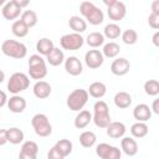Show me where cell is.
Instances as JSON below:
<instances>
[{
  "label": "cell",
  "mask_w": 159,
  "mask_h": 159,
  "mask_svg": "<svg viewBox=\"0 0 159 159\" xmlns=\"http://www.w3.org/2000/svg\"><path fill=\"white\" fill-rule=\"evenodd\" d=\"M80 12L91 25L94 26L101 25L104 20L103 11L91 1H82L80 5Z\"/></svg>",
  "instance_id": "obj_1"
},
{
  "label": "cell",
  "mask_w": 159,
  "mask_h": 159,
  "mask_svg": "<svg viewBox=\"0 0 159 159\" xmlns=\"http://www.w3.org/2000/svg\"><path fill=\"white\" fill-rule=\"evenodd\" d=\"M92 120L93 123L98 127V128H107L108 124L112 122L111 119V114H109V108L108 104L99 99L94 103L93 106V116H92Z\"/></svg>",
  "instance_id": "obj_2"
},
{
  "label": "cell",
  "mask_w": 159,
  "mask_h": 159,
  "mask_svg": "<svg viewBox=\"0 0 159 159\" xmlns=\"http://www.w3.org/2000/svg\"><path fill=\"white\" fill-rule=\"evenodd\" d=\"M29 76L32 80L42 81L47 75L46 61L40 55H31L29 58Z\"/></svg>",
  "instance_id": "obj_3"
},
{
  "label": "cell",
  "mask_w": 159,
  "mask_h": 159,
  "mask_svg": "<svg viewBox=\"0 0 159 159\" xmlns=\"http://www.w3.org/2000/svg\"><path fill=\"white\" fill-rule=\"evenodd\" d=\"M1 51L5 56L16 58V60L25 58L27 55L26 46L22 42L16 41V40H5L1 45Z\"/></svg>",
  "instance_id": "obj_4"
},
{
  "label": "cell",
  "mask_w": 159,
  "mask_h": 159,
  "mask_svg": "<svg viewBox=\"0 0 159 159\" xmlns=\"http://www.w3.org/2000/svg\"><path fill=\"white\" fill-rule=\"evenodd\" d=\"M88 92L87 89H83V88H76L73 89L68 97H67V101H66V104L67 107L73 111V112H80L83 109V107L86 106V103L88 102Z\"/></svg>",
  "instance_id": "obj_5"
},
{
  "label": "cell",
  "mask_w": 159,
  "mask_h": 159,
  "mask_svg": "<svg viewBox=\"0 0 159 159\" xmlns=\"http://www.w3.org/2000/svg\"><path fill=\"white\" fill-rule=\"evenodd\" d=\"M29 86H30V78L24 72H15L7 80V89L12 94H17L27 89Z\"/></svg>",
  "instance_id": "obj_6"
},
{
  "label": "cell",
  "mask_w": 159,
  "mask_h": 159,
  "mask_svg": "<svg viewBox=\"0 0 159 159\" xmlns=\"http://www.w3.org/2000/svg\"><path fill=\"white\" fill-rule=\"evenodd\" d=\"M31 125L39 137L45 138V137L51 135V133H52V125H51L47 116L43 113L35 114L31 119Z\"/></svg>",
  "instance_id": "obj_7"
},
{
  "label": "cell",
  "mask_w": 159,
  "mask_h": 159,
  "mask_svg": "<svg viewBox=\"0 0 159 159\" xmlns=\"http://www.w3.org/2000/svg\"><path fill=\"white\" fill-rule=\"evenodd\" d=\"M103 2L107 6V14H108L109 19L112 21H114V24L125 17L127 7H125L124 2L118 1V0H104Z\"/></svg>",
  "instance_id": "obj_8"
},
{
  "label": "cell",
  "mask_w": 159,
  "mask_h": 159,
  "mask_svg": "<svg viewBox=\"0 0 159 159\" xmlns=\"http://www.w3.org/2000/svg\"><path fill=\"white\" fill-rule=\"evenodd\" d=\"M84 43V39L81 36V34H66L60 39V45L63 50L67 51H76L80 50Z\"/></svg>",
  "instance_id": "obj_9"
},
{
  "label": "cell",
  "mask_w": 159,
  "mask_h": 159,
  "mask_svg": "<svg viewBox=\"0 0 159 159\" xmlns=\"http://www.w3.org/2000/svg\"><path fill=\"white\" fill-rule=\"evenodd\" d=\"M96 154L101 159H120L122 158L120 149L108 143H99L96 147Z\"/></svg>",
  "instance_id": "obj_10"
},
{
  "label": "cell",
  "mask_w": 159,
  "mask_h": 159,
  "mask_svg": "<svg viewBox=\"0 0 159 159\" xmlns=\"http://www.w3.org/2000/svg\"><path fill=\"white\" fill-rule=\"evenodd\" d=\"M21 10L22 9L19 6L17 0H10V1H6L5 5L2 6L1 15L6 20H15V19H17L20 16Z\"/></svg>",
  "instance_id": "obj_11"
},
{
  "label": "cell",
  "mask_w": 159,
  "mask_h": 159,
  "mask_svg": "<svg viewBox=\"0 0 159 159\" xmlns=\"http://www.w3.org/2000/svg\"><path fill=\"white\" fill-rule=\"evenodd\" d=\"M84 62L87 67H89L91 70H96L103 65L104 57L99 50H89L84 55Z\"/></svg>",
  "instance_id": "obj_12"
},
{
  "label": "cell",
  "mask_w": 159,
  "mask_h": 159,
  "mask_svg": "<svg viewBox=\"0 0 159 159\" xmlns=\"http://www.w3.org/2000/svg\"><path fill=\"white\" fill-rule=\"evenodd\" d=\"M129 70H130V63L124 57L116 58L111 63V72L114 76H124V75H127L129 72Z\"/></svg>",
  "instance_id": "obj_13"
},
{
  "label": "cell",
  "mask_w": 159,
  "mask_h": 159,
  "mask_svg": "<svg viewBox=\"0 0 159 159\" xmlns=\"http://www.w3.org/2000/svg\"><path fill=\"white\" fill-rule=\"evenodd\" d=\"M65 70L68 75L71 76H78L82 73L83 71V66H82V62L80 61L78 57L76 56H70L68 58L65 60Z\"/></svg>",
  "instance_id": "obj_14"
},
{
  "label": "cell",
  "mask_w": 159,
  "mask_h": 159,
  "mask_svg": "<svg viewBox=\"0 0 159 159\" xmlns=\"http://www.w3.org/2000/svg\"><path fill=\"white\" fill-rule=\"evenodd\" d=\"M32 92L35 94L36 98L39 99H45L47 97H50L51 92H52V88H51V84L46 81H37L34 87H32Z\"/></svg>",
  "instance_id": "obj_15"
},
{
  "label": "cell",
  "mask_w": 159,
  "mask_h": 159,
  "mask_svg": "<svg viewBox=\"0 0 159 159\" xmlns=\"http://www.w3.org/2000/svg\"><path fill=\"white\" fill-rule=\"evenodd\" d=\"M7 108L12 113H22L26 108V99L19 94H14L7 99Z\"/></svg>",
  "instance_id": "obj_16"
},
{
  "label": "cell",
  "mask_w": 159,
  "mask_h": 159,
  "mask_svg": "<svg viewBox=\"0 0 159 159\" xmlns=\"http://www.w3.org/2000/svg\"><path fill=\"white\" fill-rule=\"evenodd\" d=\"M106 129H107V135L112 139L123 138L125 134V130H127L124 123H122V122H111Z\"/></svg>",
  "instance_id": "obj_17"
},
{
  "label": "cell",
  "mask_w": 159,
  "mask_h": 159,
  "mask_svg": "<svg viewBox=\"0 0 159 159\" xmlns=\"http://www.w3.org/2000/svg\"><path fill=\"white\" fill-rule=\"evenodd\" d=\"M120 152L128 157H134L138 153V144L132 137H123L120 140Z\"/></svg>",
  "instance_id": "obj_18"
},
{
  "label": "cell",
  "mask_w": 159,
  "mask_h": 159,
  "mask_svg": "<svg viewBox=\"0 0 159 159\" xmlns=\"http://www.w3.org/2000/svg\"><path fill=\"white\" fill-rule=\"evenodd\" d=\"M133 117H134V119H137V122H144L145 123L147 120H149L152 118V111H150L148 104L140 103V104L134 107Z\"/></svg>",
  "instance_id": "obj_19"
},
{
  "label": "cell",
  "mask_w": 159,
  "mask_h": 159,
  "mask_svg": "<svg viewBox=\"0 0 159 159\" xmlns=\"http://www.w3.org/2000/svg\"><path fill=\"white\" fill-rule=\"evenodd\" d=\"M53 48H55V45H53L52 40H50L47 37L40 39L36 43V51L39 52L40 56H48Z\"/></svg>",
  "instance_id": "obj_20"
},
{
  "label": "cell",
  "mask_w": 159,
  "mask_h": 159,
  "mask_svg": "<svg viewBox=\"0 0 159 159\" xmlns=\"http://www.w3.org/2000/svg\"><path fill=\"white\" fill-rule=\"evenodd\" d=\"M113 101H114L116 107H118L120 109H125V108H128L132 104V96L128 92L120 91V92H117L116 93Z\"/></svg>",
  "instance_id": "obj_21"
},
{
  "label": "cell",
  "mask_w": 159,
  "mask_h": 159,
  "mask_svg": "<svg viewBox=\"0 0 159 159\" xmlns=\"http://www.w3.org/2000/svg\"><path fill=\"white\" fill-rule=\"evenodd\" d=\"M87 92H88V96H91L93 98H102L107 92V87L103 82L97 81V82H93L89 84Z\"/></svg>",
  "instance_id": "obj_22"
},
{
  "label": "cell",
  "mask_w": 159,
  "mask_h": 159,
  "mask_svg": "<svg viewBox=\"0 0 159 159\" xmlns=\"http://www.w3.org/2000/svg\"><path fill=\"white\" fill-rule=\"evenodd\" d=\"M91 122H92V114H91L88 111L82 109V111H80V113H78V114L76 116V118H75V127H76L77 129H83V128H86Z\"/></svg>",
  "instance_id": "obj_23"
},
{
  "label": "cell",
  "mask_w": 159,
  "mask_h": 159,
  "mask_svg": "<svg viewBox=\"0 0 159 159\" xmlns=\"http://www.w3.org/2000/svg\"><path fill=\"white\" fill-rule=\"evenodd\" d=\"M68 25L73 30V32H76V34H82V32H84L87 30V22H86V20L82 19V17H80V16H76V15H73V16L70 17Z\"/></svg>",
  "instance_id": "obj_24"
},
{
  "label": "cell",
  "mask_w": 159,
  "mask_h": 159,
  "mask_svg": "<svg viewBox=\"0 0 159 159\" xmlns=\"http://www.w3.org/2000/svg\"><path fill=\"white\" fill-rule=\"evenodd\" d=\"M46 60H47V63H50L53 67H57V66H60V65H62L65 62L63 51L60 50L58 47H55L52 50V52L48 56H46Z\"/></svg>",
  "instance_id": "obj_25"
},
{
  "label": "cell",
  "mask_w": 159,
  "mask_h": 159,
  "mask_svg": "<svg viewBox=\"0 0 159 159\" xmlns=\"http://www.w3.org/2000/svg\"><path fill=\"white\" fill-rule=\"evenodd\" d=\"M6 135H7V142L11 143V144H20L24 142V132L20 129V128H16V127H12V128H9L6 129Z\"/></svg>",
  "instance_id": "obj_26"
},
{
  "label": "cell",
  "mask_w": 159,
  "mask_h": 159,
  "mask_svg": "<svg viewBox=\"0 0 159 159\" xmlns=\"http://www.w3.org/2000/svg\"><path fill=\"white\" fill-rule=\"evenodd\" d=\"M119 51H120L119 45H118L117 42H114V41H111V42L103 45V50H102L101 52H102L103 57H107V58H114V57L118 56Z\"/></svg>",
  "instance_id": "obj_27"
},
{
  "label": "cell",
  "mask_w": 159,
  "mask_h": 159,
  "mask_svg": "<svg viewBox=\"0 0 159 159\" xmlns=\"http://www.w3.org/2000/svg\"><path fill=\"white\" fill-rule=\"evenodd\" d=\"M149 132L148 125L144 122H135L130 127V134L133 138H144Z\"/></svg>",
  "instance_id": "obj_28"
},
{
  "label": "cell",
  "mask_w": 159,
  "mask_h": 159,
  "mask_svg": "<svg viewBox=\"0 0 159 159\" xmlns=\"http://www.w3.org/2000/svg\"><path fill=\"white\" fill-rule=\"evenodd\" d=\"M122 34V29L119 27V25L114 24V22H111L108 25L104 26V30H103V36L109 39V40H114V39H118Z\"/></svg>",
  "instance_id": "obj_29"
},
{
  "label": "cell",
  "mask_w": 159,
  "mask_h": 159,
  "mask_svg": "<svg viewBox=\"0 0 159 159\" xmlns=\"http://www.w3.org/2000/svg\"><path fill=\"white\" fill-rule=\"evenodd\" d=\"M86 42H87V45L89 47L97 48V47L104 45V36H103V34L94 31V32L88 34V36L86 37Z\"/></svg>",
  "instance_id": "obj_30"
},
{
  "label": "cell",
  "mask_w": 159,
  "mask_h": 159,
  "mask_svg": "<svg viewBox=\"0 0 159 159\" xmlns=\"http://www.w3.org/2000/svg\"><path fill=\"white\" fill-rule=\"evenodd\" d=\"M96 140H97V137L93 132L91 130H84L80 134V144L83 147V148H91L96 144Z\"/></svg>",
  "instance_id": "obj_31"
},
{
  "label": "cell",
  "mask_w": 159,
  "mask_h": 159,
  "mask_svg": "<svg viewBox=\"0 0 159 159\" xmlns=\"http://www.w3.org/2000/svg\"><path fill=\"white\" fill-rule=\"evenodd\" d=\"M20 20L29 27H34L36 24H37V14L34 11V10H25L22 14H21V17Z\"/></svg>",
  "instance_id": "obj_32"
},
{
  "label": "cell",
  "mask_w": 159,
  "mask_h": 159,
  "mask_svg": "<svg viewBox=\"0 0 159 159\" xmlns=\"http://www.w3.org/2000/svg\"><path fill=\"white\" fill-rule=\"evenodd\" d=\"M53 147H55L63 157L70 155V154L72 153V148H73L72 142L68 140V139H60V140L56 142V144H55Z\"/></svg>",
  "instance_id": "obj_33"
},
{
  "label": "cell",
  "mask_w": 159,
  "mask_h": 159,
  "mask_svg": "<svg viewBox=\"0 0 159 159\" xmlns=\"http://www.w3.org/2000/svg\"><path fill=\"white\" fill-rule=\"evenodd\" d=\"M11 31L16 37H25L29 34V27L21 21V20H16L12 22L11 25Z\"/></svg>",
  "instance_id": "obj_34"
},
{
  "label": "cell",
  "mask_w": 159,
  "mask_h": 159,
  "mask_svg": "<svg viewBox=\"0 0 159 159\" xmlns=\"http://www.w3.org/2000/svg\"><path fill=\"white\" fill-rule=\"evenodd\" d=\"M122 41L125 43V45H134L137 41H138V34L135 30L133 29H127L124 30L122 34Z\"/></svg>",
  "instance_id": "obj_35"
},
{
  "label": "cell",
  "mask_w": 159,
  "mask_h": 159,
  "mask_svg": "<svg viewBox=\"0 0 159 159\" xmlns=\"http://www.w3.org/2000/svg\"><path fill=\"white\" fill-rule=\"evenodd\" d=\"M144 92L150 97L158 96L159 94V82L157 80H148L144 83Z\"/></svg>",
  "instance_id": "obj_36"
},
{
  "label": "cell",
  "mask_w": 159,
  "mask_h": 159,
  "mask_svg": "<svg viewBox=\"0 0 159 159\" xmlns=\"http://www.w3.org/2000/svg\"><path fill=\"white\" fill-rule=\"evenodd\" d=\"M20 152H25V153H29V154L37 155V153H39V145L34 140H27V142H24L22 143Z\"/></svg>",
  "instance_id": "obj_37"
},
{
  "label": "cell",
  "mask_w": 159,
  "mask_h": 159,
  "mask_svg": "<svg viewBox=\"0 0 159 159\" xmlns=\"http://www.w3.org/2000/svg\"><path fill=\"white\" fill-rule=\"evenodd\" d=\"M148 24H149V26H150L152 29L158 30V29H159V15L150 12V15L148 16Z\"/></svg>",
  "instance_id": "obj_38"
},
{
  "label": "cell",
  "mask_w": 159,
  "mask_h": 159,
  "mask_svg": "<svg viewBox=\"0 0 159 159\" xmlns=\"http://www.w3.org/2000/svg\"><path fill=\"white\" fill-rule=\"evenodd\" d=\"M47 159H65V157L55 147H52L47 153Z\"/></svg>",
  "instance_id": "obj_39"
},
{
  "label": "cell",
  "mask_w": 159,
  "mask_h": 159,
  "mask_svg": "<svg viewBox=\"0 0 159 159\" xmlns=\"http://www.w3.org/2000/svg\"><path fill=\"white\" fill-rule=\"evenodd\" d=\"M7 143V135H6V129H0V147L5 145Z\"/></svg>",
  "instance_id": "obj_40"
},
{
  "label": "cell",
  "mask_w": 159,
  "mask_h": 159,
  "mask_svg": "<svg viewBox=\"0 0 159 159\" xmlns=\"http://www.w3.org/2000/svg\"><path fill=\"white\" fill-rule=\"evenodd\" d=\"M19 159H37V155L29 154V153H25V152H20L19 153Z\"/></svg>",
  "instance_id": "obj_41"
},
{
  "label": "cell",
  "mask_w": 159,
  "mask_h": 159,
  "mask_svg": "<svg viewBox=\"0 0 159 159\" xmlns=\"http://www.w3.org/2000/svg\"><path fill=\"white\" fill-rule=\"evenodd\" d=\"M6 103H7V96H6V93L4 91L0 89V108L4 107Z\"/></svg>",
  "instance_id": "obj_42"
},
{
  "label": "cell",
  "mask_w": 159,
  "mask_h": 159,
  "mask_svg": "<svg viewBox=\"0 0 159 159\" xmlns=\"http://www.w3.org/2000/svg\"><path fill=\"white\" fill-rule=\"evenodd\" d=\"M150 111H153L155 114H159V99H158V98L153 101V104H152Z\"/></svg>",
  "instance_id": "obj_43"
},
{
  "label": "cell",
  "mask_w": 159,
  "mask_h": 159,
  "mask_svg": "<svg viewBox=\"0 0 159 159\" xmlns=\"http://www.w3.org/2000/svg\"><path fill=\"white\" fill-rule=\"evenodd\" d=\"M152 12L159 15V0H154L152 2Z\"/></svg>",
  "instance_id": "obj_44"
},
{
  "label": "cell",
  "mask_w": 159,
  "mask_h": 159,
  "mask_svg": "<svg viewBox=\"0 0 159 159\" xmlns=\"http://www.w3.org/2000/svg\"><path fill=\"white\" fill-rule=\"evenodd\" d=\"M152 40H153L154 46H157V47H158V46H159V31H157V32L153 35V39H152Z\"/></svg>",
  "instance_id": "obj_45"
},
{
  "label": "cell",
  "mask_w": 159,
  "mask_h": 159,
  "mask_svg": "<svg viewBox=\"0 0 159 159\" xmlns=\"http://www.w3.org/2000/svg\"><path fill=\"white\" fill-rule=\"evenodd\" d=\"M29 0H17V4H19V6L22 9V7H25V6H27L29 5Z\"/></svg>",
  "instance_id": "obj_46"
},
{
  "label": "cell",
  "mask_w": 159,
  "mask_h": 159,
  "mask_svg": "<svg viewBox=\"0 0 159 159\" xmlns=\"http://www.w3.org/2000/svg\"><path fill=\"white\" fill-rule=\"evenodd\" d=\"M4 80H5V73H4L2 70H0V83L4 82Z\"/></svg>",
  "instance_id": "obj_47"
},
{
  "label": "cell",
  "mask_w": 159,
  "mask_h": 159,
  "mask_svg": "<svg viewBox=\"0 0 159 159\" xmlns=\"http://www.w3.org/2000/svg\"><path fill=\"white\" fill-rule=\"evenodd\" d=\"M5 2H6L5 0H0V6H4V5H5Z\"/></svg>",
  "instance_id": "obj_48"
}]
</instances>
